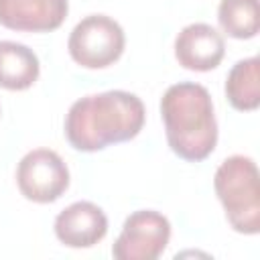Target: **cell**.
<instances>
[{
    "mask_svg": "<svg viewBox=\"0 0 260 260\" xmlns=\"http://www.w3.org/2000/svg\"><path fill=\"white\" fill-rule=\"evenodd\" d=\"M144 104L136 93L110 89L83 95L65 116V136L75 150L95 152L132 140L144 126Z\"/></svg>",
    "mask_w": 260,
    "mask_h": 260,
    "instance_id": "6da1fadb",
    "label": "cell"
},
{
    "mask_svg": "<svg viewBox=\"0 0 260 260\" xmlns=\"http://www.w3.org/2000/svg\"><path fill=\"white\" fill-rule=\"evenodd\" d=\"M160 116L171 150L189 162L207 158L217 144L213 102L201 83L179 81L160 98Z\"/></svg>",
    "mask_w": 260,
    "mask_h": 260,
    "instance_id": "7a4b0ae2",
    "label": "cell"
},
{
    "mask_svg": "<svg viewBox=\"0 0 260 260\" xmlns=\"http://www.w3.org/2000/svg\"><path fill=\"white\" fill-rule=\"evenodd\" d=\"M213 189L236 232L248 236L260 232V185L254 158L228 156L213 175Z\"/></svg>",
    "mask_w": 260,
    "mask_h": 260,
    "instance_id": "3957f363",
    "label": "cell"
},
{
    "mask_svg": "<svg viewBox=\"0 0 260 260\" xmlns=\"http://www.w3.org/2000/svg\"><path fill=\"white\" fill-rule=\"evenodd\" d=\"M126 37L122 26L106 14H89L81 18L67 41L71 59L85 69H104L120 59Z\"/></svg>",
    "mask_w": 260,
    "mask_h": 260,
    "instance_id": "277c9868",
    "label": "cell"
},
{
    "mask_svg": "<svg viewBox=\"0 0 260 260\" xmlns=\"http://www.w3.org/2000/svg\"><path fill=\"white\" fill-rule=\"evenodd\" d=\"M171 223L154 209L130 213L112 246L116 260H156L169 246Z\"/></svg>",
    "mask_w": 260,
    "mask_h": 260,
    "instance_id": "5b68a950",
    "label": "cell"
},
{
    "mask_svg": "<svg viewBox=\"0 0 260 260\" xmlns=\"http://www.w3.org/2000/svg\"><path fill=\"white\" fill-rule=\"evenodd\" d=\"M16 185L28 201L53 203L69 187V169L55 150L35 148L18 162Z\"/></svg>",
    "mask_w": 260,
    "mask_h": 260,
    "instance_id": "8992f818",
    "label": "cell"
},
{
    "mask_svg": "<svg viewBox=\"0 0 260 260\" xmlns=\"http://www.w3.org/2000/svg\"><path fill=\"white\" fill-rule=\"evenodd\" d=\"M223 55V37L207 22L187 24L175 39V57L189 71H211L221 63Z\"/></svg>",
    "mask_w": 260,
    "mask_h": 260,
    "instance_id": "52a82bcc",
    "label": "cell"
},
{
    "mask_svg": "<svg viewBox=\"0 0 260 260\" xmlns=\"http://www.w3.org/2000/svg\"><path fill=\"white\" fill-rule=\"evenodd\" d=\"M108 234V217L91 201H75L55 217V236L67 248H91Z\"/></svg>",
    "mask_w": 260,
    "mask_h": 260,
    "instance_id": "ba28073f",
    "label": "cell"
},
{
    "mask_svg": "<svg viewBox=\"0 0 260 260\" xmlns=\"http://www.w3.org/2000/svg\"><path fill=\"white\" fill-rule=\"evenodd\" d=\"M67 0H0V24L20 32H49L63 24Z\"/></svg>",
    "mask_w": 260,
    "mask_h": 260,
    "instance_id": "9c48e42d",
    "label": "cell"
},
{
    "mask_svg": "<svg viewBox=\"0 0 260 260\" xmlns=\"http://www.w3.org/2000/svg\"><path fill=\"white\" fill-rule=\"evenodd\" d=\"M39 57L16 41H0V87L10 91L28 89L39 79Z\"/></svg>",
    "mask_w": 260,
    "mask_h": 260,
    "instance_id": "30bf717a",
    "label": "cell"
},
{
    "mask_svg": "<svg viewBox=\"0 0 260 260\" xmlns=\"http://www.w3.org/2000/svg\"><path fill=\"white\" fill-rule=\"evenodd\" d=\"M225 98L232 108L252 112L260 104V61L258 57L240 59L225 77Z\"/></svg>",
    "mask_w": 260,
    "mask_h": 260,
    "instance_id": "8fae6325",
    "label": "cell"
},
{
    "mask_svg": "<svg viewBox=\"0 0 260 260\" xmlns=\"http://www.w3.org/2000/svg\"><path fill=\"white\" fill-rule=\"evenodd\" d=\"M217 22L232 39H252L258 35V0H221Z\"/></svg>",
    "mask_w": 260,
    "mask_h": 260,
    "instance_id": "7c38bea8",
    "label": "cell"
}]
</instances>
